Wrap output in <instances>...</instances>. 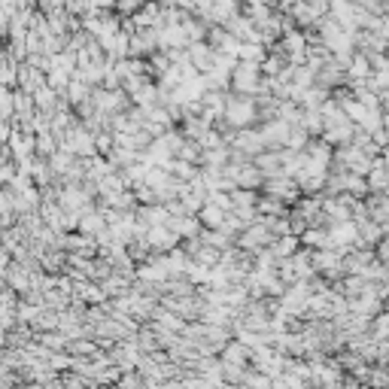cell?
Instances as JSON below:
<instances>
[{
  "instance_id": "6da1fadb",
  "label": "cell",
  "mask_w": 389,
  "mask_h": 389,
  "mask_svg": "<svg viewBox=\"0 0 389 389\" xmlns=\"http://www.w3.org/2000/svg\"><path fill=\"white\" fill-rule=\"evenodd\" d=\"M256 82H258V77H256V64H249V61L237 64V67H235V86H237L240 91H253Z\"/></svg>"
},
{
  "instance_id": "7a4b0ae2",
  "label": "cell",
  "mask_w": 389,
  "mask_h": 389,
  "mask_svg": "<svg viewBox=\"0 0 389 389\" xmlns=\"http://www.w3.org/2000/svg\"><path fill=\"white\" fill-rule=\"evenodd\" d=\"M256 116V110H253V104H244V100H231L228 104V122H235V125H246L249 119Z\"/></svg>"
},
{
  "instance_id": "3957f363",
  "label": "cell",
  "mask_w": 389,
  "mask_h": 389,
  "mask_svg": "<svg viewBox=\"0 0 389 389\" xmlns=\"http://www.w3.org/2000/svg\"><path fill=\"white\" fill-rule=\"evenodd\" d=\"M350 73H353V77H365L368 79V58H365V55H356V58L350 61Z\"/></svg>"
},
{
  "instance_id": "277c9868",
  "label": "cell",
  "mask_w": 389,
  "mask_h": 389,
  "mask_svg": "<svg viewBox=\"0 0 389 389\" xmlns=\"http://www.w3.org/2000/svg\"><path fill=\"white\" fill-rule=\"evenodd\" d=\"M40 73H37V70H31V67H25L22 70V86H27V88H37V86H40Z\"/></svg>"
},
{
  "instance_id": "5b68a950",
  "label": "cell",
  "mask_w": 389,
  "mask_h": 389,
  "mask_svg": "<svg viewBox=\"0 0 389 389\" xmlns=\"http://www.w3.org/2000/svg\"><path fill=\"white\" fill-rule=\"evenodd\" d=\"M204 216V222H207V225H222V210H216V207H207L201 213Z\"/></svg>"
},
{
  "instance_id": "8992f818",
  "label": "cell",
  "mask_w": 389,
  "mask_h": 389,
  "mask_svg": "<svg viewBox=\"0 0 389 389\" xmlns=\"http://www.w3.org/2000/svg\"><path fill=\"white\" fill-rule=\"evenodd\" d=\"M143 4H146V0H116V6L122 9V13H137Z\"/></svg>"
},
{
  "instance_id": "52a82bcc",
  "label": "cell",
  "mask_w": 389,
  "mask_h": 389,
  "mask_svg": "<svg viewBox=\"0 0 389 389\" xmlns=\"http://www.w3.org/2000/svg\"><path fill=\"white\" fill-rule=\"evenodd\" d=\"M15 4H31V0H15Z\"/></svg>"
},
{
  "instance_id": "ba28073f",
  "label": "cell",
  "mask_w": 389,
  "mask_h": 389,
  "mask_svg": "<svg viewBox=\"0 0 389 389\" xmlns=\"http://www.w3.org/2000/svg\"><path fill=\"white\" fill-rule=\"evenodd\" d=\"M329 4H344V0H329Z\"/></svg>"
}]
</instances>
